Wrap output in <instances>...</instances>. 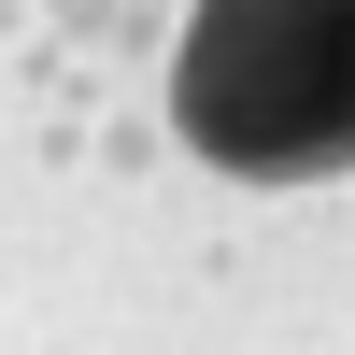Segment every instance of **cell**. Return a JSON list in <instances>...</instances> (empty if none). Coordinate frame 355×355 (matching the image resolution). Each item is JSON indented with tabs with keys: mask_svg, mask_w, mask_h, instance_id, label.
I'll return each mask as SVG.
<instances>
[{
	"mask_svg": "<svg viewBox=\"0 0 355 355\" xmlns=\"http://www.w3.org/2000/svg\"><path fill=\"white\" fill-rule=\"evenodd\" d=\"M171 114L242 185L355 171V0H199L171 57Z\"/></svg>",
	"mask_w": 355,
	"mask_h": 355,
	"instance_id": "6da1fadb",
	"label": "cell"
}]
</instances>
